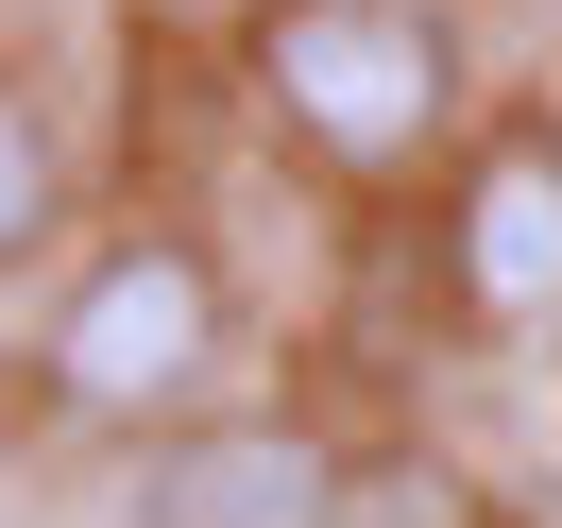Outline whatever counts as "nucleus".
<instances>
[{
	"label": "nucleus",
	"instance_id": "f257e3e1",
	"mask_svg": "<svg viewBox=\"0 0 562 528\" xmlns=\"http://www.w3.org/2000/svg\"><path fill=\"white\" fill-rule=\"evenodd\" d=\"M239 69L273 103V137L324 154L341 188H392L460 137V18L443 0H256Z\"/></svg>",
	"mask_w": 562,
	"mask_h": 528
},
{
	"label": "nucleus",
	"instance_id": "f03ea898",
	"mask_svg": "<svg viewBox=\"0 0 562 528\" xmlns=\"http://www.w3.org/2000/svg\"><path fill=\"white\" fill-rule=\"evenodd\" d=\"M205 358H222V273H205V239L137 222V239H103V256L69 273V307H52V341H35V392H52V426H171Z\"/></svg>",
	"mask_w": 562,
	"mask_h": 528
},
{
	"label": "nucleus",
	"instance_id": "423d86ee",
	"mask_svg": "<svg viewBox=\"0 0 562 528\" xmlns=\"http://www.w3.org/2000/svg\"><path fill=\"white\" fill-rule=\"evenodd\" d=\"M188 18H205V0H188ZM239 18H256V0H239Z\"/></svg>",
	"mask_w": 562,
	"mask_h": 528
},
{
	"label": "nucleus",
	"instance_id": "20e7f679",
	"mask_svg": "<svg viewBox=\"0 0 562 528\" xmlns=\"http://www.w3.org/2000/svg\"><path fill=\"white\" fill-rule=\"evenodd\" d=\"M460 307H494V324H528V307H562V137H494L477 171H460Z\"/></svg>",
	"mask_w": 562,
	"mask_h": 528
},
{
	"label": "nucleus",
	"instance_id": "39448f33",
	"mask_svg": "<svg viewBox=\"0 0 562 528\" xmlns=\"http://www.w3.org/2000/svg\"><path fill=\"white\" fill-rule=\"evenodd\" d=\"M52 205H69V154H52V103L0 69V256H35Z\"/></svg>",
	"mask_w": 562,
	"mask_h": 528
},
{
	"label": "nucleus",
	"instance_id": "7ed1b4c3",
	"mask_svg": "<svg viewBox=\"0 0 562 528\" xmlns=\"http://www.w3.org/2000/svg\"><path fill=\"white\" fill-rule=\"evenodd\" d=\"M137 528H341V443L324 426H154L137 460Z\"/></svg>",
	"mask_w": 562,
	"mask_h": 528
}]
</instances>
